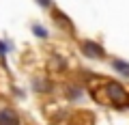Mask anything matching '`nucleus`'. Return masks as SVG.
<instances>
[{
    "mask_svg": "<svg viewBox=\"0 0 129 125\" xmlns=\"http://www.w3.org/2000/svg\"><path fill=\"white\" fill-rule=\"evenodd\" d=\"M82 50H84V54L90 56V58H101V56H103L101 45H97L95 41H84L82 43Z\"/></svg>",
    "mask_w": 129,
    "mask_h": 125,
    "instance_id": "3",
    "label": "nucleus"
},
{
    "mask_svg": "<svg viewBox=\"0 0 129 125\" xmlns=\"http://www.w3.org/2000/svg\"><path fill=\"white\" fill-rule=\"evenodd\" d=\"M32 33L37 35V37H41V39H45L47 37V30L43 26H39V24H35V26H32Z\"/></svg>",
    "mask_w": 129,
    "mask_h": 125,
    "instance_id": "5",
    "label": "nucleus"
},
{
    "mask_svg": "<svg viewBox=\"0 0 129 125\" xmlns=\"http://www.w3.org/2000/svg\"><path fill=\"white\" fill-rule=\"evenodd\" d=\"M0 125H19V114L11 108L0 110Z\"/></svg>",
    "mask_w": 129,
    "mask_h": 125,
    "instance_id": "2",
    "label": "nucleus"
},
{
    "mask_svg": "<svg viewBox=\"0 0 129 125\" xmlns=\"http://www.w3.org/2000/svg\"><path fill=\"white\" fill-rule=\"evenodd\" d=\"M5 54H7V45L0 41V56H5Z\"/></svg>",
    "mask_w": 129,
    "mask_h": 125,
    "instance_id": "7",
    "label": "nucleus"
},
{
    "mask_svg": "<svg viewBox=\"0 0 129 125\" xmlns=\"http://www.w3.org/2000/svg\"><path fill=\"white\" fill-rule=\"evenodd\" d=\"M39 5H41V7H50L52 0H39Z\"/></svg>",
    "mask_w": 129,
    "mask_h": 125,
    "instance_id": "8",
    "label": "nucleus"
},
{
    "mask_svg": "<svg viewBox=\"0 0 129 125\" xmlns=\"http://www.w3.org/2000/svg\"><path fill=\"white\" fill-rule=\"evenodd\" d=\"M106 93H108V97H110L112 102L116 104V106H123V104H127V93H125V88L120 86L118 82H108Z\"/></svg>",
    "mask_w": 129,
    "mask_h": 125,
    "instance_id": "1",
    "label": "nucleus"
},
{
    "mask_svg": "<svg viewBox=\"0 0 129 125\" xmlns=\"http://www.w3.org/2000/svg\"><path fill=\"white\" fill-rule=\"evenodd\" d=\"M112 65H114V69L118 71V73H123V76L129 78V63H125V60H114Z\"/></svg>",
    "mask_w": 129,
    "mask_h": 125,
    "instance_id": "4",
    "label": "nucleus"
},
{
    "mask_svg": "<svg viewBox=\"0 0 129 125\" xmlns=\"http://www.w3.org/2000/svg\"><path fill=\"white\" fill-rule=\"evenodd\" d=\"M35 88H37V91H50V82H43V80H35Z\"/></svg>",
    "mask_w": 129,
    "mask_h": 125,
    "instance_id": "6",
    "label": "nucleus"
}]
</instances>
